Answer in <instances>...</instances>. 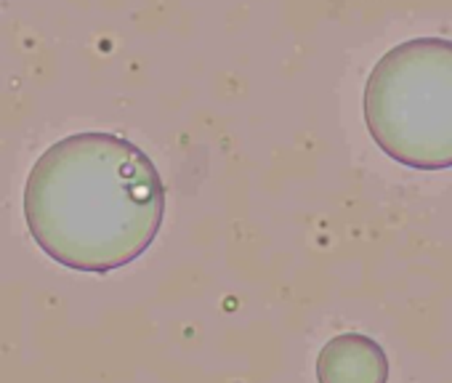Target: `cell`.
Segmentation results:
<instances>
[{"label":"cell","instance_id":"6da1fadb","mask_svg":"<svg viewBox=\"0 0 452 383\" xmlns=\"http://www.w3.org/2000/svg\"><path fill=\"white\" fill-rule=\"evenodd\" d=\"M35 245L75 272L109 274L141 259L165 218V184L152 157L125 136L86 131L53 141L21 194Z\"/></svg>","mask_w":452,"mask_h":383},{"label":"cell","instance_id":"7a4b0ae2","mask_svg":"<svg viewBox=\"0 0 452 383\" xmlns=\"http://www.w3.org/2000/svg\"><path fill=\"white\" fill-rule=\"evenodd\" d=\"M362 109L383 155L413 171L452 168V40L388 48L367 75Z\"/></svg>","mask_w":452,"mask_h":383},{"label":"cell","instance_id":"3957f363","mask_svg":"<svg viewBox=\"0 0 452 383\" xmlns=\"http://www.w3.org/2000/svg\"><path fill=\"white\" fill-rule=\"evenodd\" d=\"M388 359L378 341L362 333H341L317 354V383H386Z\"/></svg>","mask_w":452,"mask_h":383}]
</instances>
